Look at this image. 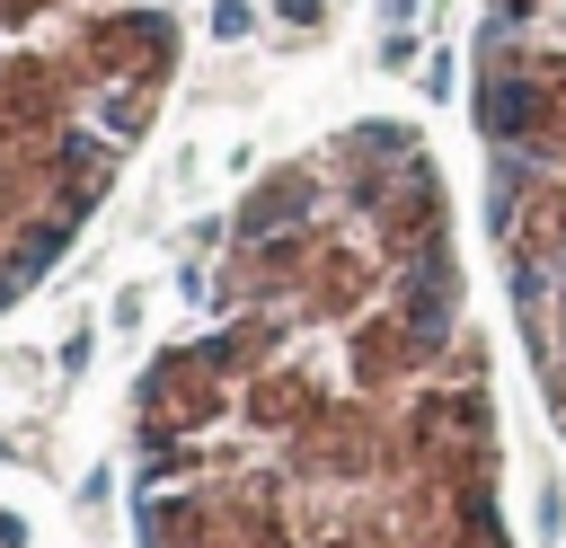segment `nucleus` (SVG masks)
I'll return each mask as SVG.
<instances>
[{
	"instance_id": "1",
	"label": "nucleus",
	"mask_w": 566,
	"mask_h": 548,
	"mask_svg": "<svg viewBox=\"0 0 566 548\" xmlns=\"http://www.w3.org/2000/svg\"><path fill=\"white\" fill-rule=\"evenodd\" d=\"M133 548H513L442 150L354 115L256 168L124 398Z\"/></svg>"
},
{
	"instance_id": "2",
	"label": "nucleus",
	"mask_w": 566,
	"mask_h": 548,
	"mask_svg": "<svg viewBox=\"0 0 566 548\" xmlns=\"http://www.w3.org/2000/svg\"><path fill=\"white\" fill-rule=\"evenodd\" d=\"M177 0H0V309L97 221L177 80Z\"/></svg>"
},
{
	"instance_id": "3",
	"label": "nucleus",
	"mask_w": 566,
	"mask_h": 548,
	"mask_svg": "<svg viewBox=\"0 0 566 548\" xmlns=\"http://www.w3.org/2000/svg\"><path fill=\"white\" fill-rule=\"evenodd\" d=\"M478 230L539 424L566 442V0H478Z\"/></svg>"
},
{
	"instance_id": "4",
	"label": "nucleus",
	"mask_w": 566,
	"mask_h": 548,
	"mask_svg": "<svg viewBox=\"0 0 566 548\" xmlns=\"http://www.w3.org/2000/svg\"><path fill=\"white\" fill-rule=\"evenodd\" d=\"M0 548H35V530H27V521H18L9 504H0Z\"/></svg>"
}]
</instances>
